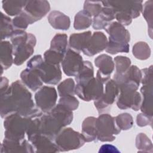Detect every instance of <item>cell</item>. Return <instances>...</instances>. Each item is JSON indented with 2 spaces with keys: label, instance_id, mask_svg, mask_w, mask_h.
I'll return each mask as SVG.
<instances>
[{
  "label": "cell",
  "instance_id": "1",
  "mask_svg": "<svg viewBox=\"0 0 153 153\" xmlns=\"http://www.w3.org/2000/svg\"><path fill=\"white\" fill-rule=\"evenodd\" d=\"M12 113H17L26 118H32L42 114L35 105L32 94L23 82H13L7 91L1 95V116L5 118Z\"/></svg>",
  "mask_w": 153,
  "mask_h": 153
},
{
  "label": "cell",
  "instance_id": "2",
  "mask_svg": "<svg viewBox=\"0 0 153 153\" xmlns=\"http://www.w3.org/2000/svg\"><path fill=\"white\" fill-rule=\"evenodd\" d=\"M13 46L14 63L21 65L33 53L36 40L35 36L23 30H15L10 37Z\"/></svg>",
  "mask_w": 153,
  "mask_h": 153
},
{
  "label": "cell",
  "instance_id": "3",
  "mask_svg": "<svg viewBox=\"0 0 153 153\" xmlns=\"http://www.w3.org/2000/svg\"><path fill=\"white\" fill-rule=\"evenodd\" d=\"M105 29L109 35V41L105 49L107 53L115 54L129 51L130 33L123 25L114 22L111 23Z\"/></svg>",
  "mask_w": 153,
  "mask_h": 153
},
{
  "label": "cell",
  "instance_id": "4",
  "mask_svg": "<svg viewBox=\"0 0 153 153\" xmlns=\"http://www.w3.org/2000/svg\"><path fill=\"white\" fill-rule=\"evenodd\" d=\"M27 68L35 71L43 82L56 85L62 78V71L59 65L51 64L43 60L41 55H35L27 63Z\"/></svg>",
  "mask_w": 153,
  "mask_h": 153
},
{
  "label": "cell",
  "instance_id": "5",
  "mask_svg": "<svg viewBox=\"0 0 153 153\" xmlns=\"http://www.w3.org/2000/svg\"><path fill=\"white\" fill-rule=\"evenodd\" d=\"M103 6L111 8L115 12V18L122 25H128L132 19L140 15L142 9V1H103Z\"/></svg>",
  "mask_w": 153,
  "mask_h": 153
},
{
  "label": "cell",
  "instance_id": "6",
  "mask_svg": "<svg viewBox=\"0 0 153 153\" xmlns=\"http://www.w3.org/2000/svg\"><path fill=\"white\" fill-rule=\"evenodd\" d=\"M27 123L28 118L17 113H12L5 117L4 121V139L14 141L24 140Z\"/></svg>",
  "mask_w": 153,
  "mask_h": 153
},
{
  "label": "cell",
  "instance_id": "7",
  "mask_svg": "<svg viewBox=\"0 0 153 153\" xmlns=\"http://www.w3.org/2000/svg\"><path fill=\"white\" fill-rule=\"evenodd\" d=\"M54 142L59 151L64 152L79 149L84 145L85 140L82 133L72 128H66L57 134Z\"/></svg>",
  "mask_w": 153,
  "mask_h": 153
},
{
  "label": "cell",
  "instance_id": "8",
  "mask_svg": "<svg viewBox=\"0 0 153 153\" xmlns=\"http://www.w3.org/2000/svg\"><path fill=\"white\" fill-rule=\"evenodd\" d=\"M97 140L101 142H112L115 139V135L120 133L121 130L115 123V117L109 114L100 115L96 120Z\"/></svg>",
  "mask_w": 153,
  "mask_h": 153
},
{
  "label": "cell",
  "instance_id": "9",
  "mask_svg": "<svg viewBox=\"0 0 153 153\" xmlns=\"http://www.w3.org/2000/svg\"><path fill=\"white\" fill-rule=\"evenodd\" d=\"M103 90V84L97 78L93 77L85 81L76 83L75 94L84 101H95L102 96Z\"/></svg>",
  "mask_w": 153,
  "mask_h": 153
},
{
  "label": "cell",
  "instance_id": "10",
  "mask_svg": "<svg viewBox=\"0 0 153 153\" xmlns=\"http://www.w3.org/2000/svg\"><path fill=\"white\" fill-rule=\"evenodd\" d=\"M119 88L120 94L117 102V106L121 109L131 108L138 111L141 105L142 96L136 91L137 88L130 84H123Z\"/></svg>",
  "mask_w": 153,
  "mask_h": 153
},
{
  "label": "cell",
  "instance_id": "11",
  "mask_svg": "<svg viewBox=\"0 0 153 153\" xmlns=\"http://www.w3.org/2000/svg\"><path fill=\"white\" fill-rule=\"evenodd\" d=\"M119 92V86L114 79H109L105 83V88L102 96L94 102L99 114L110 110Z\"/></svg>",
  "mask_w": 153,
  "mask_h": 153
},
{
  "label": "cell",
  "instance_id": "12",
  "mask_svg": "<svg viewBox=\"0 0 153 153\" xmlns=\"http://www.w3.org/2000/svg\"><path fill=\"white\" fill-rule=\"evenodd\" d=\"M57 94L53 87L43 86L35 95L36 106L44 113L50 111L56 105Z\"/></svg>",
  "mask_w": 153,
  "mask_h": 153
},
{
  "label": "cell",
  "instance_id": "13",
  "mask_svg": "<svg viewBox=\"0 0 153 153\" xmlns=\"http://www.w3.org/2000/svg\"><path fill=\"white\" fill-rule=\"evenodd\" d=\"M50 10V5L47 1H27L22 13L27 18L29 24L40 20Z\"/></svg>",
  "mask_w": 153,
  "mask_h": 153
},
{
  "label": "cell",
  "instance_id": "14",
  "mask_svg": "<svg viewBox=\"0 0 153 153\" xmlns=\"http://www.w3.org/2000/svg\"><path fill=\"white\" fill-rule=\"evenodd\" d=\"M84 61L79 53L68 48L61 62L64 73L68 76H76L81 69Z\"/></svg>",
  "mask_w": 153,
  "mask_h": 153
},
{
  "label": "cell",
  "instance_id": "15",
  "mask_svg": "<svg viewBox=\"0 0 153 153\" xmlns=\"http://www.w3.org/2000/svg\"><path fill=\"white\" fill-rule=\"evenodd\" d=\"M94 63L99 68L96 78L104 84L110 79L111 74L114 69V62L111 56L103 54L95 59Z\"/></svg>",
  "mask_w": 153,
  "mask_h": 153
},
{
  "label": "cell",
  "instance_id": "16",
  "mask_svg": "<svg viewBox=\"0 0 153 153\" xmlns=\"http://www.w3.org/2000/svg\"><path fill=\"white\" fill-rule=\"evenodd\" d=\"M108 42V41L106 36L103 32H94L82 52L88 56H93L105 50Z\"/></svg>",
  "mask_w": 153,
  "mask_h": 153
},
{
  "label": "cell",
  "instance_id": "17",
  "mask_svg": "<svg viewBox=\"0 0 153 153\" xmlns=\"http://www.w3.org/2000/svg\"><path fill=\"white\" fill-rule=\"evenodd\" d=\"M1 152H25L33 153L35 150L32 143L24 139L21 141L10 140L4 139L1 143Z\"/></svg>",
  "mask_w": 153,
  "mask_h": 153
},
{
  "label": "cell",
  "instance_id": "18",
  "mask_svg": "<svg viewBox=\"0 0 153 153\" xmlns=\"http://www.w3.org/2000/svg\"><path fill=\"white\" fill-rule=\"evenodd\" d=\"M30 142L33 146L35 152L54 153L60 152L54 140L42 134L36 136Z\"/></svg>",
  "mask_w": 153,
  "mask_h": 153
},
{
  "label": "cell",
  "instance_id": "19",
  "mask_svg": "<svg viewBox=\"0 0 153 153\" xmlns=\"http://www.w3.org/2000/svg\"><path fill=\"white\" fill-rule=\"evenodd\" d=\"M115 12L111 8L103 6L99 14L93 17V27L96 30L105 29L115 19Z\"/></svg>",
  "mask_w": 153,
  "mask_h": 153
},
{
  "label": "cell",
  "instance_id": "20",
  "mask_svg": "<svg viewBox=\"0 0 153 153\" xmlns=\"http://www.w3.org/2000/svg\"><path fill=\"white\" fill-rule=\"evenodd\" d=\"M20 78L23 84L32 91H36L43 85L38 74L34 70L27 68L20 74Z\"/></svg>",
  "mask_w": 153,
  "mask_h": 153
},
{
  "label": "cell",
  "instance_id": "21",
  "mask_svg": "<svg viewBox=\"0 0 153 153\" xmlns=\"http://www.w3.org/2000/svg\"><path fill=\"white\" fill-rule=\"evenodd\" d=\"M140 91L143 99L140 109L142 113L152 116V83L143 84Z\"/></svg>",
  "mask_w": 153,
  "mask_h": 153
},
{
  "label": "cell",
  "instance_id": "22",
  "mask_svg": "<svg viewBox=\"0 0 153 153\" xmlns=\"http://www.w3.org/2000/svg\"><path fill=\"white\" fill-rule=\"evenodd\" d=\"M91 35L90 31L72 34L69 41L70 48L78 53L82 51L85 48Z\"/></svg>",
  "mask_w": 153,
  "mask_h": 153
},
{
  "label": "cell",
  "instance_id": "23",
  "mask_svg": "<svg viewBox=\"0 0 153 153\" xmlns=\"http://www.w3.org/2000/svg\"><path fill=\"white\" fill-rule=\"evenodd\" d=\"M12 44L7 41H2L1 44V72L11 67L14 63Z\"/></svg>",
  "mask_w": 153,
  "mask_h": 153
},
{
  "label": "cell",
  "instance_id": "24",
  "mask_svg": "<svg viewBox=\"0 0 153 153\" xmlns=\"http://www.w3.org/2000/svg\"><path fill=\"white\" fill-rule=\"evenodd\" d=\"M96 118L93 117L86 118L82 124V134L87 142L97 140V130L96 127Z\"/></svg>",
  "mask_w": 153,
  "mask_h": 153
},
{
  "label": "cell",
  "instance_id": "25",
  "mask_svg": "<svg viewBox=\"0 0 153 153\" xmlns=\"http://www.w3.org/2000/svg\"><path fill=\"white\" fill-rule=\"evenodd\" d=\"M50 25L56 29L68 30L70 26L69 17L59 11H54L48 17Z\"/></svg>",
  "mask_w": 153,
  "mask_h": 153
},
{
  "label": "cell",
  "instance_id": "26",
  "mask_svg": "<svg viewBox=\"0 0 153 153\" xmlns=\"http://www.w3.org/2000/svg\"><path fill=\"white\" fill-rule=\"evenodd\" d=\"M27 1H4L2 8L10 16H17L23 11Z\"/></svg>",
  "mask_w": 153,
  "mask_h": 153
},
{
  "label": "cell",
  "instance_id": "27",
  "mask_svg": "<svg viewBox=\"0 0 153 153\" xmlns=\"http://www.w3.org/2000/svg\"><path fill=\"white\" fill-rule=\"evenodd\" d=\"M68 37L66 34H56L51 42L50 49L65 54L68 50Z\"/></svg>",
  "mask_w": 153,
  "mask_h": 153
},
{
  "label": "cell",
  "instance_id": "28",
  "mask_svg": "<svg viewBox=\"0 0 153 153\" xmlns=\"http://www.w3.org/2000/svg\"><path fill=\"white\" fill-rule=\"evenodd\" d=\"M91 16L85 10L78 12L74 20V27L76 30H81L88 28L92 23Z\"/></svg>",
  "mask_w": 153,
  "mask_h": 153
},
{
  "label": "cell",
  "instance_id": "29",
  "mask_svg": "<svg viewBox=\"0 0 153 153\" xmlns=\"http://www.w3.org/2000/svg\"><path fill=\"white\" fill-rule=\"evenodd\" d=\"M15 29L13 27L11 19L1 13V39L3 40L7 38H10L13 33Z\"/></svg>",
  "mask_w": 153,
  "mask_h": 153
},
{
  "label": "cell",
  "instance_id": "30",
  "mask_svg": "<svg viewBox=\"0 0 153 153\" xmlns=\"http://www.w3.org/2000/svg\"><path fill=\"white\" fill-rule=\"evenodd\" d=\"M115 66V73L114 77L119 76L126 73L131 65V60L129 58L122 56H117L114 59Z\"/></svg>",
  "mask_w": 153,
  "mask_h": 153
},
{
  "label": "cell",
  "instance_id": "31",
  "mask_svg": "<svg viewBox=\"0 0 153 153\" xmlns=\"http://www.w3.org/2000/svg\"><path fill=\"white\" fill-rule=\"evenodd\" d=\"M93 77H94V69L91 63L89 61H84L81 69L75 76L76 83L85 81Z\"/></svg>",
  "mask_w": 153,
  "mask_h": 153
},
{
  "label": "cell",
  "instance_id": "32",
  "mask_svg": "<svg viewBox=\"0 0 153 153\" xmlns=\"http://www.w3.org/2000/svg\"><path fill=\"white\" fill-rule=\"evenodd\" d=\"M136 146L138 152H152V144L145 133H139L136 136Z\"/></svg>",
  "mask_w": 153,
  "mask_h": 153
},
{
  "label": "cell",
  "instance_id": "33",
  "mask_svg": "<svg viewBox=\"0 0 153 153\" xmlns=\"http://www.w3.org/2000/svg\"><path fill=\"white\" fill-rule=\"evenodd\" d=\"M133 54L138 59L145 60L150 56L151 50L146 42H138L133 47Z\"/></svg>",
  "mask_w": 153,
  "mask_h": 153
},
{
  "label": "cell",
  "instance_id": "34",
  "mask_svg": "<svg viewBox=\"0 0 153 153\" xmlns=\"http://www.w3.org/2000/svg\"><path fill=\"white\" fill-rule=\"evenodd\" d=\"M75 82L72 78H68L59 84L57 91L60 97L75 94Z\"/></svg>",
  "mask_w": 153,
  "mask_h": 153
},
{
  "label": "cell",
  "instance_id": "35",
  "mask_svg": "<svg viewBox=\"0 0 153 153\" xmlns=\"http://www.w3.org/2000/svg\"><path fill=\"white\" fill-rule=\"evenodd\" d=\"M116 124L120 129L127 130L131 128L133 124L132 116L128 113H123L115 117Z\"/></svg>",
  "mask_w": 153,
  "mask_h": 153
},
{
  "label": "cell",
  "instance_id": "36",
  "mask_svg": "<svg viewBox=\"0 0 153 153\" xmlns=\"http://www.w3.org/2000/svg\"><path fill=\"white\" fill-rule=\"evenodd\" d=\"M65 55V54H64L60 53L50 48L45 52L44 54V59L47 63L59 65V63H61L63 60Z\"/></svg>",
  "mask_w": 153,
  "mask_h": 153
},
{
  "label": "cell",
  "instance_id": "37",
  "mask_svg": "<svg viewBox=\"0 0 153 153\" xmlns=\"http://www.w3.org/2000/svg\"><path fill=\"white\" fill-rule=\"evenodd\" d=\"M59 103L63 105L71 111L77 109L79 105V102L74 95H68L61 97L59 100Z\"/></svg>",
  "mask_w": 153,
  "mask_h": 153
},
{
  "label": "cell",
  "instance_id": "38",
  "mask_svg": "<svg viewBox=\"0 0 153 153\" xmlns=\"http://www.w3.org/2000/svg\"><path fill=\"white\" fill-rule=\"evenodd\" d=\"M101 2L98 1H85L84 6V10L89 13L91 16H96L99 14L103 7Z\"/></svg>",
  "mask_w": 153,
  "mask_h": 153
},
{
  "label": "cell",
  "instance_id": "39",
  "mask_svg": "<svg viewBox=\"0 0 153 153\" xmlns=\"http://www.w3.org/2000/svg\"><path fill=\"white\" fill-rule=\"evenodd\" d=\"M12 23L15 30H24L27 28L29 24V20L26 16L22 13L17 16L12 20Z\"/></svg>",
  "mask_w": 153,
  "mask_h": 153
},
{
  "label": "cell",
  "instance_id": "40",
  "mask_svg": "<svg viewBox=\"0 0 153 153\" xmlns=\"http://www.w3.org/2000/svg\"><path fill=\"white\" fill-rule=\"evenodd\" d=\"M152 121V116H150L143 113H141L137 116L136 122L139 126L143 127L147 125H151Z\"/></svg>",
  "mask_w": 153,
  "mask_h": 153
},
{
  "label": "cell",
  "instance_id": "41",
  "mask_svg": "<svg viewBox=\"0 0 153 153\" xmlns=\"http://www.w3.org/2000/svg\"><path fill=\"white\" fill-rule=\"evenodd\" d=\"M99 152H120V151L112 145L105 144L101 146Z\"/></svg>",
  "mask_w": 153,
  "mask_h": 153
},
{
  "label": "cell",
  "instance_id": "42",
  "mask_svg": "<svg viewBox=\"0 0 153 153\" xmlns=\"http://www.w3.org/2000/svg\"><path fill=\"white\" fill-rule=\"evenodd\" d=\"M9 87L8 80L5 77H1V95L5 93Z\"/></svg>",
  "mask_w": 153,
  "mask_h": 153
}]
</instances>
